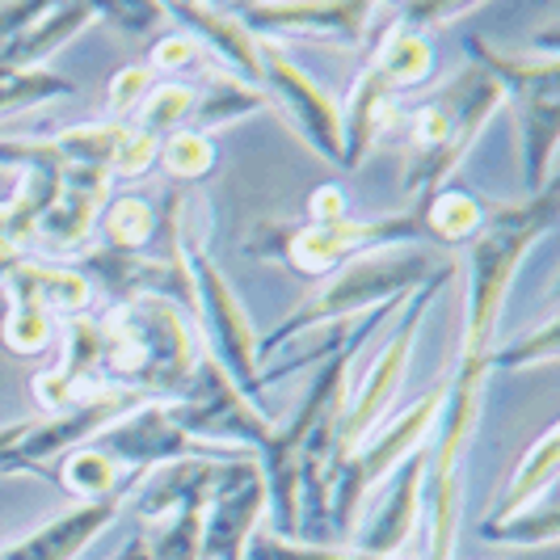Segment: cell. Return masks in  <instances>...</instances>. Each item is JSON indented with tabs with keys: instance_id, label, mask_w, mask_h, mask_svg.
I'll return each mask as SVG.
<instances>
[{
	"instance_id": "1",
	"label": "cell",
	"mask_w": 560,
	"mask_h": 560,
	"mask_svg": "<svg viewBox=\"0 0 560 560\" xmlns=\"http://www.w3.org/2000/svg\"><path fill=\"white\" fill-rule=\"evenodd\" d=\"M557 224V182L539 195L518 202H489L485 198V228L468 245V291H464V329H459V375H485L489 380V354L498 320L510 300V282L518 275L523 257L532 253L539 236Z\"/></svg>"
},
{
	"instance_id": "2",
	"label": "cell",
	"mask_w": 560,
	"mask_h": 560,
	"mask_svg": "<svg viewBox=\"0 0 560 560\" xmlns=\"http://www.w3.org/2000/svg\"><path fill=\"white\" fill-rule=\"evenodd\" d=\"M405 300H409V295H405ZM405 300H393V304H384V308L366 312L350 334H337L334 341H329V354L316 359V375H312L304 400L295 405L291 421H282V425L275 421L270 443L257 451V472L266 480V510H270V518H275V535H279V539H304V523H300V514H304V485H300L304 447H308V439L320 425L337 421L341 400L350 393V363L359 359V350L371 341V334H375L388 316L400 312Z\"/></svg>"
},
{
	"instance_id": "3",
	"label": "cell",
	"mask_w": 560,
	"mask_h": 560,
	"mask_svg": "<svg viewBox=\"0 0 560 560\" xmlns=\"http://www.w3.org/2000/svg\"><path fill=\"white\" fill-rule=\"evenodd\" d=\"M102 320V384L127 388L143 400H173L190 384L202 346L186 312L168 300L114 304Z\"/></svg>"
},
{
	"instance_id": "4",
	"label": "cell",
	"mask_w": 560,
	"mask_h": 560,
	"mask_svg": "<svg viewBox=\"0 0 560 560\" xmlns=\"http://www.w3.org/2000/svg\"><path fill=\"white\" fill-rule=\"evenodd\" d=\"M405 245H430L421 207L413 211H396V215H341V220H300V224H282L266 220L249 232L245 249L261 261H279L300 279H329L334 270L371 257V253L405 249Z\"/></svg>"
},
{
	"instance_id": "5",
	"label": "cell",
	"mask_w": 560,
	"mask_h": 560,
	"mask_svg": "<svg viewBox=\"0 0 560 560\" xmlns=\"http://www.w3.org/2000/svg\"><path fill=\"white\" fill-rule=\"evenodd\" d=\"M505 106L502 81H493L480 63H468L451 84H443L430 102L413 110L409 127V156H405V195L430 198L447 186L464 156L472 152L480 131Z\"/></svg>"
},
{
	"instance_id": "6",
	"label": "cell",
	"mask_w": 560,
	"mask_h": 560,
	"mask_svg": "<svg viewBox=\"0 0 560 560\" xmlns=\"http://www.w3.org/2000/svg\"><path fill=\"white\" fill-rule=\"evenodd\" d=\"M434 270H439L434 257L421 249H388V253L359 257V261L334 270L329 279H320V287L312 291L300 308L261 337L257 341V359L279 354L291 337H304L312 329H325V325H341L350 316H366V312L384 308L393 300H405Z\"/></svg>"
},
{
	"instance_id": "7",
	"label": "cell",
	"mask_w": 560,
	"mask_h": 560,
	"mask_svg": "<svg viewBox=\"0 0 560 560\" xmlns=\"http://www.w3.org/2000/svg\"><path fill=\"white\" fill-rule=\"evenodd\" d=\"M464 47L472 63H480L493 81H502L505 102H514L527 198L539 195L544 186H552V156L560 140V56L552 47L510 56V51H493L485 38H468Z\"/></svg>"
},
{
	"instance_id": "8",
	"label": "cell",
	"mask_w": 560,
	"mask_h": 560,
	"mask_svg": "<svg viewBox=\"0 0 560 560\" xmlns=\"http://www.w3.org/2000/svg\"><path fill=\"white\" fill-rule=\"evenodd\" d=\"M451 279H455V266H439V270L421 282L418 291H409V300L400 304L393 334H388V341L380 346L375 363L366 366V375L359 380V388L346 393V400H341L337 434H334V464H329V472H334L346 455H354V447H359L366 434L384 421V413L393 409L396 393H400V384H405V371H409V359H413V346H418L421 320H425L430 308L439 304V295L447 291ZM329 472H325V480H329Z\"/></svg>"
},
{
	"instance_id": "9",
	"label": "cell",
	"mask_w": 560,
	"mask_h": 560,
	"mask_svg": "<svg viewBox=\"0 0 560 560\" xmlns=\"http://www.w3.org/2000/svg\"><path fill=\"white\" fill-rule=\"evenodd\" d=\"M182 253H186V275H190V295H195V320L202 325V354L224 366L228 380L257 405L275 380L261 371L249 312L236 300L232 282L215 266L207 245L190 232L186 215H182Z\"/></svg>"
},
{
	"instance_id": "10",
	"label": "cell",
	"mask_w": 560,
	"mask_h": 560,
	"mask_svg": "<svg viewBox=\"0 0 560 560\" xmlns=\"http://www.w3.org/2000/svg\"><path fill=\"white\" fill-rule=\"evenodd\" d=\"M443 396H447V380L434 384L430 393H421L405 413L380 421L363 443L354 447V455H346L334 472H329V480H325V493H329V532L337 535L354 532V514H359L366 493L375 485H384L388 472H393L409 451L430 443V430H434V418L443 409Z\"/></svg>"
},
{
	"instance_id": "11",
	"label": "cell",
	"mask_w": 560,
	"mask_h": 560,
	"mask_svg": "<svg viewBox=\"0 0 560 560\" xmlns=\"http://www.w3.org/2000/svg\"><path fill=\"white\" fill-rule=\"evenodd\" d=\"M173 421L198 439V443H211V447H232V451H249L257 459V451L270 443L275 434V418L253 405L249 396L241 393L232 380L224 375V366L215 359H198L190 384L182 388V396L165 400Z\"/></svg>"
},
{
	"instance_id": "12",
	"label": "cell",
	"mask_w": 560,
	"mask_h": 560,
	"mask_svg": "<svg viewBox=\"0 0 560 560\" xmlns=\"http://www.w3.org/2000/svg\"><path fill=\"white\" fill-rule=\"evenodd\" d=\"M89 447H97L102 455H110L122 472H156L168 464H182V459H211V464H228V459H253L249 451H232V447H211V443H198L190 439L173 413H168L165 400H143L131 413H122L118 421H110Z\"/></svg>"
},
{
	"instance_id": "13",
	"label": "cell",
	"mask_w": 560,
	"mask_h": 560,
	"mask_svg": "<svg viewBox=\"0 0 560 560\" xmlns=\"http://www.w3.org/2000/svg\"><path fill=\"white\" fill-rule=\"evenodd\" d=\"M81 270L89 282H97L114 304H131V300H168L182 312H195L190 295V275H186V253H182V224L177 236H168L165 245L143 253L122 249H97L81 253Z\"/></svg>"
},
{
	"instance_id": "14",
	"label": "cell",
	"mask_w": 560,
	"mask_h": 560,
	"mask_svg": "<svg viewBox=\"0 0 560 560\" xmlns=\"http://www.w3.org/2000/svg\"><path fill=\"white\" fill-rule=\"evenodd\" d=\"M261 93L287 118V127L300 131V140L308 143L316 156H325L329 165H341V156H346L341 152V106L279 43H266V38H261Z\"/></svg>"
},
{
	"instance_id": "15",
	"label": "cell",
	"mask_w": 560,
	"mask_h": 560,
	"mask_svg": "<svg viewBox=\"0 0 560 560\" xmlns=\"http://www.w3.org/2000/svg\"><path fill=\"white\" fill-rule=\"evenodd\" d=\"M266 510V480L257 459H228L202 505V539L198 560H245L257 518Z\"/></svg>"
},
{
	"instance_id": "16",
	"label": "cell",
	"mask_w": 560,
	"mask_h": 560,
	"mask_svg": "<svg viewBox=\"0 0 560 560\" xmlns=\"http://www.w3.org/2000/svg\"><path fill=\"white\" fill-rule=\"evenodd\" d=\"M236 22L275 43V38H329V43H359L380 13V4L366 0H261V4H228Z\"/></svg>"
},
{
	"instance_id": "17",
	"label": "cell",
	"mask_w": 560,
	"mask_h": 560,
	"mask_svg": "<svg viewBox=\"0 0 560 560\" xmlns=\"http://www.w3.org/2000/svg\"><path fill=\"white\" fill-rule=\"evenodd\" d=\"M425 459H430V443L409 451L393 472H388V489L375 502L371 518L354 532V548L366 557H405V544L413 539L421 527V480H425Z\"/></svg>"
},
{
	"instance_id": "18",
	"label": "cell",
	"mask_w": 560,
	"mask_h": 560,
	"mask_svg": "<svg viewBox=\"0 0 560 560\" xmlns=\"http://www.w3.org/2000/svg\"><path fill=\"white\" fill-rule=\"evenodd\" d=\"M165 18L182 26V34L202 56L224 63L220 72H232L253 89H261V38L241 26L232 9L202 4V0H173V4H165Z\"/></svg>"
},
{
	"instance_id": "19",
	"label": "cell",
	"mask_w": 560,
	"mask_h": 560,
	"mask_svg": "<svg viewBox=\"0 0 560 560\" xmlns=\"http://www.w3.org/2000/svg\"><path fill=\"white\" fill-rule=\"evenodd\" d=\"M110 173L93 165H63L56 177V202L38 224V241L56 253L84 249V241L97 232V215L110 202Z\"/></svg>"
},
{
	"instance_id": "20",
	"label": "cell",
	"mask_w": 560,
	"mask_h": 560,
	"mask_svg": "<svg viewBox=\"0 0 560 560\" xmlns=\"http://www.w3.org/2000/svg\"><path fill=\"white\" fill-rule=\"evenodd\" d=\"M127 498H106V502H77L68 514L51 518L47 527H38L34 535L0 548V560H77L97 535L118 518Z\"/></svg>"
},
{
	"instance_id": "21",
	"label": "cell",
	"mask_w": 560,
	"mask_h": 560,
	"mask_svg": "<svg viewBox=\"0 0 560 560\" xmlns=\"http://www.w3.org/2000/svg\"><path fill=\"white\" fill-rule=\"evenodd\" d=\"M557 464H560V425L552 421L532 447L523 451L518 468L510 472L502 498L485 514V523H505V518H514V514L535 510V502H544V498L552 493V485H557Z\"/></svg>"
},
{
	"instance_id": "22",
	"label": "cell",
	"mask_w": 560,
	"mask_h": 560,
	"mask_svg": "<svg viewBox=\"0 0 560 560\" xmlns=\"http://www.w3.org/2000/svg\"><path fill=\"white\" fill-rule=\"evenodd\" d=\"M93 4L84 0H72V4H47L34 22H30L22 34H13V43L0 51V68H18V72H30V68H43V59L59 51L63 43H72L84 26H93Z\"/></svg>"
},
{
	"instance_id": "23",
	"label": "cell",
	"mask_w": 560,
	"mask_h": 560,
	"mask_svg": "<svg viewBox=\"0 0 560 560\" xmlns=\"http://www.w3.org/2000/svg\"><path fill=\"white\" fill-rule=\"evenodd\" d=\"M257 110H275L270 97L261 89L245 84L232 72H220V68H207L202 72V89H195V110H190V131L198 136H211L220 127H232L241 118H249Z\"/></svg>"
},
{
	"instance_id": "24",
	"label": "cell",
	"mask_w": 560,
	"mask_h": 560,
	"mask_svg": "<svg viewBox=\"0 0 560 560\" xmlns=\"http://www.w3.org/2000/svg\"><path fill=\"white\" fill-rule=\"evenodd\" d=\"M421 220H425V236L434 249H455V245H472L485 228V198L468 190L464 182H447L430 198H421Z\"/></svg>"
},
{
	"instance_id": "25",
	"label": "cell",
	"mask_w": 560,
	"mask_h": 560,
	"mask_svg": "<svg viewBox=\"0 0 560 560\" xmlns=\"http://www.w3.org/2000/svg\"><path fill=\"white\" fill-rule=\"evenodd\" d=\"M4 291H26L51 316H77L93 304V282L77 266H51V261H18Z\"/></svg>"
},
{
	"instance_id": "26",
	"label": "cell",
	"mask_w": 560,
	"mask_h": 560,
	"mask_svg": "<svg viewBox=\"0 0 560 560\" xmlns=\"http://www.w3.org/2000/svg\"><path fill=\"white\" fill-rule=\"evenodd\" d=\"M56 485L81 502H106V498H127L136 485H143V472H122L110 455L84 443L56 464Z\"/></svg>"
},
{
	"instance_id": "27",
	"label": "cell",
	"mask_w": 560,
	"mask_h": 560,
	"mask_svg": "<svg viewBox=\"0 0 560 560\" xmlns=\"http://www.w3.org/2000/svg\"><path fill=\"white\" fill-rule=\"evenodd\" d=\"M165 228V207L156 211V202H148L143 195H110V202L97 215V232L106 249L122 253H143L156 245Z\"/></svg>"
},
{
	"instance_id": "28",
	"label": "cell",
	"mask_w": 560,
	"mask_h": 560,
	"mask_svg": "<svg viewBox=\"0 0 560 560\" xmlns=\"http://www.w3.org/2000/svg\"><path fill=\"white\" fill-rule=\"evenodd\" d=\"M0 337L13 354H43L56 337V316L26 291H9V316L0 325Z\"/></svg>"
},
{
	"instance_id": "29",
	"label": "cell",
	"mask_w": 560,
	"mask_h": 560,
	"mask_svg": "<svg viewBox=\"0 0 560 560\" xmlns=\"http://www.w3.org/2000/svg\"><path fill=\"white\" fill-rule=\"evenodd\" d=\"M190 110H195V84H182V81L152 84V93L140 102L131 127H140L148 136L165 140V136L182 131V127L190 122Z\"/></svg>"
},
{
	"instance_id": "30",
	"label": "cell",
	"mask_w": 560,
	"mask_h": 560,
	"mask_svg": "<svg viewBox=\"0 0 560 560\" xmlns=\"http://www.w3.org/2000/svg\"><path fill=\"white\" fill-rule=\"evenodd\" d=\"M215 161H220V152H215L211 136H198V131H190V127H182V131L165 136V140H161V152H156L161 173L173 177V182H182V186L202 182V177L215 168Z\"/></svg>"
},
{
	"instance_id": "31",
	"label": "cell",
	"mask_w": 560,
	"mask_h": 560,
	"mask_svg": "<svg viewBox=\"0 0 560 560\" xmlns=\"http://www.w3.org/2000/svg\"><path fill=\"white\" fill-rule=\"evenodd\" d=\"M77 93V84L68 77H59L51 68H30V72H18V68H0V118L13 110H30V106H43L51 97H68Z\"/></svg>"
},
{
	"instance_id": "32",
	"label": "cell",
	"mask_w": 560,
	"mask_h": 560,
	"mask_svg": "<svg viewBox=\"0 0 560 560\" xmlns=\"http://www.w3.org/2000/svg\"><path fill=\"white\" fill-rule=\"evenodd\" d=\"M245 560H418V557H366L359 548H325L312 539H279L275 532H253Z\"/></svg>"
},
{
	"instance_id": "33",
	"label": "cell",
	"mask_w": 560,
	"mask_h": 560,
	"mask_svg": "<svg viewBox=\"0 0 560 560\" xmlns=\"http://www.w3.org/2000/svg\"><path fill=\"white\" fill-rule=\"evenodd\" d=\"M480 535L493 544H510V548H552L560 539V514L557 505H544V510L514 514L505 523H480Z\"/></svg>"
},
{
	"instance_id": "34",
	"label": "cell",
	"mask_w": 560,
	"mask_h": 560,
	"mask_svg": "<svg viewBox=\"0 0 560 560\" xmlns=\"http://www.w3.org/2000/svg\"><path fill=\"white\" fill-rule=\"evenodd\" d=\"M557 359V316H544L532 334L514 337L510 346H493L489 354V371H518V366L552 363Z\"/></svg>"
},
{
	"instance_id": "35",
	"label": "cell",
	"mask_w": 560,
	"mask_h": 560,
	"mask_svg": "<svg viewBox=\"0 0 560 560\" xmlns=\"http://www.w3.org/2000/svg\"><path fill=\"white\" fill-rule=\"evenodd\" d=\"M152 84H156V72H152L148 63H127V68H118L110 81V97H106L110 122H127V114L140 110V102L152 93Z\"/></svg>"
},
{
	"instance_id": "36",
	"label": "cell",
	"mask_w": 560,
	"mask_h": 560,
	"mask_svg": "<svg viewBox=\"0 0 560 560\" xmlns=\"http://www.w3.org/2000/svg\"><path fill=\"white\" fill-rule=\"evenodd\" d=\"M156 152H161V140L127 122V136H122V143H118V152H114L110 161V182H136V177H143L148 168L156 165Z\"/></svg>"
},
{
	"instance_id": "37",
	"label": "cell",
	"mask_w": 560,
	"mask_h": 560,
	"mask_svg": "<svg viewBox=\"0 0 560 560\" xmlns=\"http://www.w3.org/2000/svg\"><path fill=\"white\" fill-rule=\"evenodd\" d=\"M93 18L127 30V34H148V30H156L165 22V4H156V0H127V4L102 0V4H93Z\"/></svg>"
},
{
	"instance_id": "38",
	"label": "cell",
	"mask_w": 560,
	"mask_h": 560,
	"mask_svg": "<svg viewBox=\"0 0 560 560\" xmlns=\"http://www.w3.org/2000/svg\"><path fill=\"white\" fill-rule=\"evenodd\" d=\"M152 72H190V68H202V51L186 34H168L152 47V59H148Z\"/></svg>"
},
{
	"instance_id": "39",
	"label": "cell",
	"mask_w": 560,
	"mask_h": 560,
	"mask_svg": "<svg viewBox=\"0 0 560 560\" xmlns=\"http://www.w3.org/2000/svg\"><path fill=\"white\" fill-rule=\"evenodd\" d=\"M30 430L26 421H13V425H0V472H22V477H38V468L22 455V439Z\"/></svg>"
},
{
	"instance_id": "40",
	"label": "cell",
	"mask_w": 560,
	"mask_h": 560,
	"mask_svg": "<svg viewBox=\"0 0 560 560\" xmlns=\"http://www.w3.org/2000/svg\"><path fill=\"white\" fill-rule=\"evenodd\" d=\"M308 215L312 220H341V215H350V202H346V195L337 190V186H320V190H312L308 198Z\"/></svg>"
},
{
	"instance_id": "41",
	"label": "cell",
	"mask_w": 560,
	"mask_h": 560,
	"mask_svg": "<svg viewBox=\"0 0 560 560\" xmlns=\"http://www.w3.org/2000/svg\"><path fill=\"white\" fill-rule=\"evenodd\" d=\"M114 560H148V535H131L127 548H122Z\"/></svg>"
}]
</instances>
